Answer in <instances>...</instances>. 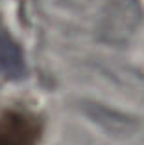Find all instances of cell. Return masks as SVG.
I'll return each instance as SVG.
<instances>
[{
  "label": "cell",
  "mask_w": 144,
  "mask_h": 145,
  "mask_svg": "<svg viewBox=\"0 0 144 145\" xmlns=\"http://www.w3.org/2000/svg\"><path fill=\"white\" fill-rule=\"evenodd\" d=\"M0 72L6 77L20 79L26 75V64L18 44L0 26Z\"/></svg>",
  "instance_id": "7a4b0ae2"
},
{
  "label": "cell",
  "mask_w": 144,
  "mask_h": 145,
  "mask_svg": "<svg viewBox=\"0 0 144 145\" xmlns=\"http://www.w3.org/2000/svg\"><path fill=\"white\" fill-rule=\"evenodd\" d=\"M43 123L26 110L7 108L0 112V145H39Z\"/></svg>",
  "instance_id": "6da1fadb"
}]
</instances>
